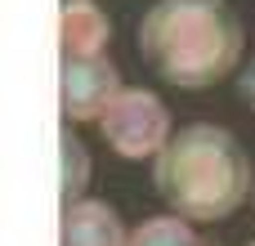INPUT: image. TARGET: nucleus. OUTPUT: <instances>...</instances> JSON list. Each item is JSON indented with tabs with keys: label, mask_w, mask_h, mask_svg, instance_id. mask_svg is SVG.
<instances>
[{
	"label": "nucleus",
	"mask_w": 255,
	"mask_h": 246,
	"mask_svg": "<svg viewBox=\"0 0 255 246\" xmlns=\"http://www.w3.org/2000/svg\"><path fill=\"white\" fill-rule=\"evenodd\" d=\"M126 224L108 202L76 197L63 206V246H126Z\"/></svg>",
	"instance_id": "nucleus-5"
},
{
	"label": "nucleus",
	"mask_w": 255,
	"mask_h": 246,
	"mask_svg": "<svg viewBox=\"0 0 255 246\" xmlns=\"http://www.w3.org/2000/svg\"><path fill=\"white\" fill-rule=\"evenodd\" d=\"M251 157L215 121H193L170 130L152 157L157 197L188 224H220L251 197Z\"/></svg>",
	"instance_id": "nucleus-2"
},
{
	"label": "nucleus",
	"mask_w": 255,
	"mask_h": 246,
	"mask_svg": "<svg viewBox=\"0 0 255 246\" xmlns=\"http://www.w3.org/2000/svg\"><path fill=\"white\" fill-rule=\"evenodd\" d=\"M251 246H255V242H251Z\"/></svg>",
	"instance_id": "nucleus-11"
},
{
	"label": "nucleus",
	"mask_w": 255,
	"mask_h": 246,
	"mask_svg": "<svg viewBox=\"0 0 255 246\" xmlns=\"http://www.w3.org/2000/svg\"><path fill=\"white\" fill-rule=\"evenodd\" d=\"M126 246H215V242H206L202 233H193V224L179 220V215H148L126 238Z\"/></svg>",
	"instance_id": "nucleus-7"
},
{
	"label": "nucleus",
	"mask_w": 255,
	"mask_h": 246,
	"mask_svg": "<svg viewBox=\"0 0 255 246\" xmlns=\"http://www.w3.org/2000/svg\"><path fill=\"white\" fill-rule=\"evenodd\" d=\"M63 117L67 121H99L103 108L121 94V76L103 54L63 58Z\"/></svg>",
	"instance_id": "nucleus-4"
},
{
	"label": "nucleus",
	"mask_w": 255,
	"mask_h": 246,
	"mask_svg": "<svg viewBox=\"0 0 255 246\" xmlns=\"http://www.w3.org/2000/svg\"><path fill=\"white\" fill-rule=\"evenodd\" d=\"M238 99H242L247 108H255V58L238 72Z\"/></svg>",
	"instance_id": "nucleus-9"
},
{
	"label": "nucleus",
	"mask_w": 255,
	"mask_h": 246,
	"mask_svg": "<svg viewBox=\"0 0 255 246\" xmlns=\"http://www.w3.org/2000/svg\"><path fill=\"white\" fill-rule=\"evenodd\" d=\"M251 202H255V184H251Z\"/></svg>",
	"instance_id": "nucleus-10"
},
{
	"label": "nucleus",
	"mask_w": 255,
	"mask_h": 246,
	"mask_svg": "<svg viewBox=\"0 0 255 246\" xmlns=\"http://www.w3.org/2000/svg\"><path fill=\"white\" fill-rule=\"evenodd\" d=\"M139 54L170 90H215L247 54V27L229 0H157L139 22Z\"/></svg>",
	"instance_id": "nucleus-1"
},
{
	"label": "nucleus",
	"mask_w": 255,
	"mask_h": 246,
	"mask_svg": "<svg viewBox=\"0 0 255 246\" xmlns=\"http://www.w3.org/2000/svg\"><path fill=\"white\" fill-rule=\"evenodd\" d=\"M112 36V18L94 4V0H63V18H58V45L63 58H85V54H103Z\"/></svg>",
	"instance_id": "nucleus-6"
},
{
	"label": "nucleus",
	"mask_w": 255,
	"mask_h": 246,
	"mask_svg": "<svg viewBox=\"0 0 255 246\" xmlns=\"http://www.w3.org/2000/svg\"><path fill=\"white\" fill-rule=\"evenodd\" d=\"M63 166H67V179H63V197L76 202L85 193V175H90V157L81 148V139L72 130H63Z\"/></svg>",
	"instance_id": "nucleus-8"
},
{
	"label": "nucleus",
	"mask_w": 255,
	"mask_h": 246,
	"mask_svg": "<svg viewBox=\"0 0 255 246\" xmlns=\"http://www.w3.org/2000/svg\"><path fill=\"white\" fill-rule=\"evenodd\" d=\"M99 134L103 143L126 157V161H148L157 157V148L170 139V108L152 94V90H139V85H121V94L103 108L99 117Z\"/></svg>",
	"instance_id": "nucleus-3"
}]
</instances>
